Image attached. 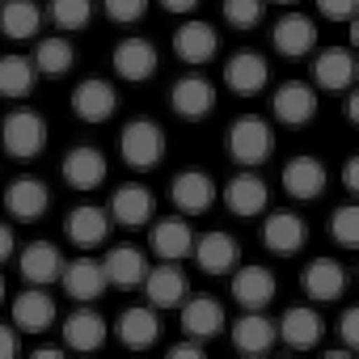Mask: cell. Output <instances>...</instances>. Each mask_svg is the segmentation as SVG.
<instances>
[{
	"mask_svg": "<svg viewBox=\"0 0 359 359\" xmlns=\"http://www.w3.org/2000/svg\"><path fill=\"white\" fill-rule=\"evenodd\" d=\"M64 182L68 187H76V191H97L102 182H106V173H110V165H106V156H102V148H89V144H81V148H72L68 156H64Z\"/></svg>",
	"mask_w": 359,
	"mask_h": 359,
	"instance_id": "12",
	"label": "cell"
},
{
	"mask_svg": "<svg viewBox=\"0 0 359 359\" xmlns=\"http://www.w3.org/2000/svg\"><path fill=\"white\" fill-rule=\"evenodd\" d=\"M13 355H18V330L0 325V359H13Z\"/></svg>",
	"mask_w": 359,
	"mask_h": 359,
	"instance_id": "47",
	"label": "cell"
},
{
	"mask_svg": "<svg viewBox=\"0 0 359 359\" xmlns=\"http://www.w3.org/2000/svg\"><path fill=\"white\" fill-rule=\"evenodd\" d=\"M216 51H220V34H216L208 22H182V26H177V34H173V55L182 60V64H191V68L212 64Z\"/></svg>",
	"mask_w": 359,
	"mask_h": 359,
	"instance_id": "8",
	"label": "cell"
},
{
	"mask_svg": "<svg viewBox=\"0 0 359 359\" xmlns=\"http://www.w3.org/2000/svg\"><path fill=\"white\" fill-rule=\"evenodd\" d=\"M47 18L55 22V30L72 34V30H85L93 22V0H51L47 5Z\"/></svg>",
	"mask_w": 359,
	"mask_h": 359,
	"instance_id": "37",
	"label": "cell"
},
{
	"mask_svg": "<svg viewBox=\"0 0 359 359\" xmlns=\"http://www.w3.org/2000/svg\"><path fill=\"white\" fill-rule=\"evenodd\" d=\"M102 266H106V279H110L114 287H140V279H144V271H148V258H144L135 245H114Z\"/></svg>",
	"mask_w": 359,
	"mask_h": 359,
	"instance_id": "35",
	"label": "cell"
},
{
	"mask_svg": "<svg viewBox=\"0 0 359 359\" xmlns=\"http://www.w3.org/2000/svg\"><path fill=\"white\" fill-rule=\"evenodd\" d=\"M342 191L359 195V156H346V165H342Z\"/></svg>",
	"mask_w": 359,
	"mask_h": 359,
	"instance_id": "43",
	"label": "cell"
},
{
	"mask_svg": "<svg viewBox=\"0 0 359 359\" xmlns=\"http://www.w3.org/2000/svg\"><path fill=\"white\" fill-rule=\"evenodd\" d=\"M39 85V68L30 55H0V97H30Z\"/></svg>",
	"mask_w": 359,
	"mask_h": 359,
	"instance_id": "34",
	"label": "cell"
},
{
	"mask_svg": "<svg viewBox=\"0 0 359 359\" xmlns=\"http://www.w3.org/2000/svg\"><path fill=\"white\" fill-rule=\"evenodd\" d=\"M169 359H203V342L199 338L177 342V346H169Z\"/></svg>",
	"mask_w": 359,
	"mask_h": 359,
	"instance_id": "44",
	"label": "cell"
},
{
	"mask_svg": "<svg viewBox=\"0 0 359 359\" xmlns=\"http://www.w3.org/2000/svg\"><path fill=\"white\" fill-rule=\"evenodd\" d=\"M191 250H195V262H199L203 275H229L237 266V258H241V250H237V241L229 233H203Z\"/></svg>",
	"mask_w": 359,
	"mask_h": 359,
	"instance_id": "27",
	"label": "cell"
},
{
	"mask_svg": "<svg viewBox=\"0 0 359 359\" xmlns=\"http://www.w3.org/2000/svg\"><path fill=\"white\" fill-rule=\"evenodd\" d=\"M114 110H118V93H114L110 81L89 76V81H81V85L72 89V114H76L81 123H106Z\"/></svg>",
	"mask_w": 359,
	"mask_h": 359,
	"instance_id": "7",
	"label": "cell"
},
{
	"mask_svg": "<svg viewBox=\"0 0 359 359\" xmlns=\"http://www.w3.org/2000/svg\"><path fill=\"white\" fill-rule=\"evenodd\" d=\"M266 81H271V68H266V60H262L258 51H237V55L224 64V85H229L237 97L262 93Z\"/></svg>",
	"mask_w": 359,
	"mask_h": 359,
	"instance_id": "14",
	"label": "cell"
},
{
	"mask_svg": "<svg viewBox=\"0 0 359 359\" xmlns=\"http://www.w3.org/2000/svg\"><path fill=\"white\" fill-rule=\"evenodd\" d=\"M321 317H317V309L313 304H296V309H287L279 321H275V334L287 342V346H296V351H309V346H317L321 342Z\"/></svg>",
	"mask_w": 359,
	"mask_h": 359,
	"instance_id": "24",
	"label": "cell"
},
{
	"mask_svg": "<svg viewBox=\"0 0 359 359\" xmlns=\"http://www.w3.org/2000/svg\"><path fill=\"white\" fill-rule=\"evenodd\" d=\"M304 292H309V300H317V304H334V300H342V292H346V271H342L334 258H317V262H309V271H304Z\"/></svg>",
	"mask_w": 359,
	"mask_h": 359,
	"instance_id": "29",
	"label": "cell"
},
{
	"mask_svg": "<svg viewBox=\"0 0 359 359\" xmlns=\"http://www.w3.org/2000/svg\"><path fill=\"white\" fill-rule=\"evenodd\" d=\"M43 26V9L34 0H0V34L5 39H34Z\"/></svg>",
	"mask_w": 359,
	"mask_h": 359,
	"instance_id": "33",
	"label": "cell"
},
{
	"mask_svg": "<svg viewBox=\"0 0 359 359\" xmlns=\"http://www.w3.org/2000/svg\"><path fill=\"white\" fill-rule=\"evenodd\" d=\"M275 51L287 55V60H304L313 47H317V26L304 18V13H283L275 22V34H271Z\"/></svg>",
	"mask_w": 359,
	"mask_h": 359,
	"instance_id": "17",
	"label": "cell"
},
{
	"mask_svg": "<svg viewBox=\"0 0 359 359\" xmlns=\"http://www.w3.org/2000/svg\"><path fill=\"white\" fill-rule=\"evenodd\" d=\"M156 5H161L165 13H173V18H187V13L199 9V0H156Z\"/></svg>",
	"mask_w": 359,
	"mask_h": 359,
	"instance_id": "46",
	"label": "cell"
},
{
	"mask_svg": "<svg viewBox=\"0 0 359 359\" xmlns=\"http://www.w3.org/2000/svg\"><path fill=\"white\" fill-rule=\"evenodd\" d=\"M0 144L13 161H34L47 148V123L39 110H13L0 123Z\"/></svg>",
	"mask_w": 359,
	"mask_h": 359,
	"instance_id": "3",
	"label": "cell"
},
{
	"mask_svg": "<svg viewBox=\"0 0 359 359\" xmlns=\"http://www.w3.org/2000/svg\"><path fill=\"white\" fill-rule=\"evenodd\" d=\"M266 13V0H224V22L233 30H254Z\"/></svg>",
	"mask_w": 359,
	"mask_h": 359,
	"instance_id": "39",
	"label": "cell"
},
{
	"mask_svg": "<svg viewBox=\"0 0 359 359\" xmlns=\"http://www.w3.org/2000/svg\"><path fill=\"white\" fill-rule=\"evenodd\" d=\"M148 245H152V254H156L161 262H177V258H187V254H191L195 233H191V224H187L182 216H165V220L152 224Z\"/></svg>",
	"mask_w": 359,
	"mask_h": 359,
	"instance_id": "20",
	"label": "cell"
},
{
	"mask_svg": "<svg viewBox=\"0 0 359 359\" xmlns=\"http://www.w3.org/2000/svg\"><path fill=\"white\" fill-rule=\"evenodd\" d=\"M60 283H64V292H68L72 300H81V304H89V300L106 296V287H110V279H106V266H102V262H93V258L64 262V275H60Z\"/></svg>",
	"mask_w": 359,
	"mask_h": 359,
	"instance_id": "16",
	"label": "cell"
},
{
	"mask_svg": "<svg viewBox=\"0 0 359 359\" xmlns=\"http://www.w3.org/2000/svg\"><path fill=\"white\" fill-rule=\"evenodd\" d=\"M169 106H173V114H182L191 123L208 118L216 110V89H212L208 76H182V81H173V89H169Z\"/></svg>",
	"mask_w": 359,
	"mask_h": 359,
	"instance_id": "9",
	"label": "cell"
},
{
	"mask_svg": "<svg viewBox=\"0 0 359 359\" xmlns=\"http://www.w3.org/2000/svg\"><path fill=\"white\" fill-rule=\"evenodd\" d=\"M118 342L123 346H131V351H144V346H152L156 338H161V317H156V309H144V304H135V309H123L118 313Z\"/></svg>",
	"mask_w": 359,
	"mask_h": 359,
	"instance_id": "30",
	"label": "cell"
},
{
	"mask_svg": "<svg viewBox=\"0 0 359 359\" xmlns=\"http://www.w3.org/2000/svg\"><path fill=\"white\" fill-rule=\"evenodd\" d=\"M0 300H5V279H0Z\"/></svg>",
	"mask_w": 359,
	"mask_h": 359,
	"instance_id": "49",
	"label": "cell"
},
{
	"mask_svg": "<svg viewBox=\"0 0 359 359\" xmlns=\"http://www.w3.org/2000/svg\"><path fill=\"white\" fill-rule=\"evenodd\" d=\"M114 72H118L123 81H131V85L148 81V76L156 72V47H152L148 39H140V34L123 39V43L114 47Z\"/></svg>",
	"mask_w": 359,
	"mask_h": 359,
	"instance_id": "22",
	"label": "cell"
},
{
	"mask_svg": "<svg viewBox=\"0 0 359 359\" xmlns=\"http://www.w3.org/2000/svg\"><path fill=\"white\" fill-rule=\"evenodd\" d=\"M338 338H342V351H355V346H359V309H342V317H338Z\"/></svg>",
	"mask_w": 359,
	"mask_h": 359,
	"instance_id": "41",
	"label": "cell"
},
{
	"mask_svg": "<svg viewBox=\"0 0 359 359\" xmlns=\"http://www.w3.org/2000/svg\"><path fill=\"white\" fill-rule=\"evenodd\" d=\"M304 241H309V229H304V220L296 212H271L266 216L262 245L271 254H296V250H304Z\"/></svg>",
	"mask_w": 359,
	"mask_h": 359,
	"instance_id": "25",
	"label": "cell"
},
{
	"mask_svg": "<svg viewBox=\"0 0 359 359\" xmlns=\"http://www.w3.org/2000/svg\"><path fill=\"white\" fill-rule=\"evenodd\" d=\"M18 266H22V279H30L34 287H47L64 275V254L55 241H30V245H22Z\"/></svg>",
	"mask_w": 359,
	"mask_h": 359,
	"instance_id": "15",
	"label": "cell"
},
{
	"mask_svg": "<svg viewBox=\"0 0 359 359\" xmlns=\"http://www.w3.org/2000/svg\"><path fill=\"white\" fill-rule=\"evenodd\" d=\"M229 156L237 161V165H245V169H254V165H262V161H271V152H275V131H271V123L262 118V114H241L233 127H229Z\"/></svg>",
	"mask_w": 359,
	"mask_h": 359,
	"instance_id": "2",
	"label": "cell"
},
{
	"mask_svg": "<svg viewBox=\"0 0 359 359\" xmlns=\"http://www.w3.org/2000/svg\"><path fill=\"white\" fill-rule=\"evenodd\" d=\"M55 321V300L47 292H22L13 300V330L22 334H47Z\"/></svg>",
	"mask_w": 359,
	"mask_h": 359,
	"instance_id": "31",
	"label": "cell"
},
{
	"mask_svg": "<svg viewBox=\"0 0 359 359\" xmlns=\"http://www.w3.org/2000/svg\"><path fill=\"white\" fill-rule=\"evenodd\" d=\"M106 342V317L93 309H76L64 321V346L68 351H97Z\"/></svg>",
	"mask_w": 359,
	"mask_h": 359,
	"instance_id": "32",
	"label": "cell"
},
{
	"mask_svg": "<svg viewBox=\"0 0 359 359\" xmlns=\"http://www.w3.org/2000/svg\"><path fill=\"white\" fill-rule=\"evenodd\" d=\"M106 212H110V220H114L118 229H144V224L152 220V195H148V187L127 182V187L114 191V199H110Z\"/></svg>",
	"mask_w": 359,
	"mask_h": 359,
	"instance_id": "23",
	"label": "cell"
},
{
	"mask_svg": "<svg viewBox=\"0 0 359 359\" xmlns=\"http://www.w3.org/2000/svg\"><path fill=\"white\" fill-rule=\"evenodd\" d=\"M317 9L325 22H351L355 9H359V0H317Z\"/></svg>",
	"mask_w": 359,
	"mask_h": 359,
	"instance_id": "42",
	"label": "cell"
},
{
	"mask_svg": "<svg viewBox=\"0 0 359 359\" xmlns=\"http://www.w3.org/2000/svg\"><path fill=\"white\" fill-rule=\"evenodd\" d=\"M216 177L212 173H203V169H182L173 177V187H169V199H173V208L182 212V216H203L212 203H216Z\"/></svg>",
	"mask_w": 359,
	"mask_h": 359,
	"instance_id": "4",
	"label": "cell"
},
{
	"mask_svg": "<svg viewBox=\"0 0 359 359\" xmlns=\"http://www.w3.org/2000/svg\"><path fill=\"white\" fill-rule=\"evenodd\" d=\"M5 208H9L13 220H39L51 208V191L39 182V177H13L9 191H5Z\"/></svg>",
	"mask_w": 359,
	"mask_h": 359,
	"instance_id": "21",
	"label": "cell"
},
{
	"mask_svg": "<svg viewBox=\"0 0 359 359\" xmlns=\"http://www.w3.org/2000/svg\"><path fill=\"white\" fill-rule=\"evenodd\" d=\"M275 342H279L275 321H271L262 309H245V317L233 321V346H237V351H245V355H262V351H271Z\"/></svg>",
	"mask_w": 359,
	"mask_h": 359,
	"instance_id": "28",
	"label": "cell"
},
{
	"mask_svg": "<svg viewBox=\"0 0 359 359\" xmlns=\"http://www.w3.org/2000/svg\"><path fill=\"white\" fill-rule=\"evenodd\" d=\"M165 148H169V140H165L161 123H152V118H131L118 131V156L131 169H140V173L144 169H156L165 161Z\"/></svg>",
	"mask_w": 359,
	"mask_h": 359,
	"instance_id": "1",
	"label": "cell"
},
{
	"mask_svg": "<svg viewBox=\"0 0 359 359\" xmlns=\"http://www.w3.org/2000/svg\"><path fill=\"white\" fill-rule=\"evenodd\" d=\"M283 191L292 195V199H300V203H309V199H317L321 191H325V182H330V173H325V165L317 161V156H292L287 165H283Z\"/></svg>",
	"mask_w": 359,
	"mask_h": 359,
	"instance_id": "10",
	"label": "cell"
},
{
	"mask_svg": "<svg viewBox=\"0 0 359 359\" xmlns=\"http://www.w3.org/2000/svg\"><path fill=\"white\" fill-rule=\"evenodd\" d=\"M346 93H351V89H346ZM346 123L359 127V97H355V93H351V102H346Z\"/></svg>",
	"mask_w": 359,
	"mask_h": 359,
	"instance_id": "48",
	"label": "cell"
},
{
	"mask_svg": "<svg viewBox=\"0 0 359 359\" xmlns=\"http://www.w3.org/2000/svg\"><path fill=\"white\" fill-rule=\"evenodd\" d=\"M102 9L114 26H135L148 13V0H102Z\"/></svg>",
	"mask_w": 359,
	"mask_h": 359,
	"instance_id": "40",
	"label": "cell"
},
{
	"mask_svg": "<svg viewBox=\"0 0 359 359\" xmlns=\"http://www.w3.org/2000/svg\"><path fill=\"white\" fill-rule=\"evenodd\" d=\"M313 81L325 93H346L355 85V55L351 47H325L313 64Z\"/></svg>",
	"mask_w": 359,
	"mask_h": 359,
	"instance_id": "18",
	"label": "cell"
},
{
	"mask_svg": "<svg viewBox=\"0 0 359 359\" xmlns=\"http://www.w3.org/2000/svg\"><path fill=\"white\" fill-rule=\"evenodd\" d=\"M237 271V266H233ZM275 292H279V283H275V275L266 271V266H241L237 275H233V300L241 304V309H266L271 300H275Z\"/></svg>",
	"mask_w": 359,
	"mask_h": 359,
	"instance_id": "26",
	"label": "cell"
},
{
	"mask_svg": "<svg viewBox=\"0 0 359 359\" xmlns=\"http://www.w3.org/2000/svg\"><path fill=\"white\" fill-rule=\"evenodd\" d=\"M177 325H182V334H187V338L208 342V338H216V334L224 330V309H220L212 296L182 300V304H177Z\"/></svg>",
	"mask_w": 359,
	"mask_h": 359,
	"instance_id": "11",
	"label": "cell"
},
{
	"mask_svg": "<svg viewBox=\"0 0 359 359\" xmlns=\"http://www.w3.org/2000/svg\"><path fill=\"white\" fill-rule=\"evenodd\" d=\"M140 287H144L148 304H156V309H177L187 300V275L177 271V262H161V266L144 271Z\"/></svg>",
	"mask_w": 359,
	"mask_h": 359,
	"instance_id": "13",
	"label": "cell"
},
{
	"mask_svg": "<svg viewBox=\"0 0 359 359\" xmlns=\"http://www.w3.org/2000/svg\"><path fill=\"white\" fill-rule=\"evenodd\" d=\"M68 241L72 245H81V250H97L106 237H110V229H114V220H110V212L106 208H93V203H85V208H72L68 212Z\"/></svg>",
	"mask_w": 359,
	"mask_h": 359,
	"instance_id": "19",
	"label": "cell"
},
{
	"mask_svg": "<svg viewBox=\"0 0 359 359\" xmlns=\"http://www.w3.org/2000/svg\"><path fill=\"white\" fill-rule=\"evenodd\" d=\"M271 114H275L283 127H292V131L309 127L313 114H317V89L304 85V81H287V85H279L275 97H271Z\"/></svg>",
	"mask_w": 359,
	"mask_h": 359,
	"instance_id": "5",
	"label": "cell"
},
{
	"mask_svg": "<svg viewBox=\"0 0 359 359\" xmlns=\"http://www.w3.org/2000/svg\"><path fill=\"white\" fill-rule=\"evenodd\" d=\"M13 254H18V237H13V229H9V224H0V266H5Z\"/></svg>",
	"mask_w": 359,
	"mask_h": 359,
	"instance_id": "45",
	"label": "cell"
},
{
	"mask_svg": "<svg viewBox=\"0 0 359 359\" xmlns=\"http://www.w3.org/2000/svg\"><path fill=\"white\" fill-rule=\"evenodd\" d=\"M72 60H76V51H72V43H68L64 34L39 39V47H34V68H39L43 76H64V72L72 68Z\"/></svg>",
	"mask_w": 359,
	"mask_h": 359,
	"instance_id": "36",
	"label": "cell"
},
{
	"mask_svg": "<svg viewBox=\"0 0 359 359\" xmlns=\"http://www.w3.org/2000/svg\"><path fill=\"white\" fill-rule=\"evenodd\" d=\"M275 5H296V0H275Z\"/></svg>",
	"mask_w": 359,
	"mask_h": 359,
	"instance_id": "50",
	"label": "cell"
},
{
	"mask_svg": "<svg viewBox=\"0 0 359 359\" xmlns=\"http://www.w3.org/2000/svg\"><path fill=\"white\" fill-rule=\"evenodd\" d=\"M224 203H229V212H233V216L254 220V216H262V212H266L271 191H266V182H262L258 173L241 169V173H233L229 182H224Z\"/></svg>",
	"mask_w": 359,
	"mask_h": 359,
	"instance_id": "6",
	"label": "cell"
},
{
	"mask_svg": "<svg viewBox=\"0 0 359 359\" xmlns=\"http://www.w3.org/2000/svg\"><path fill=\"white\" fill-rule=\"evenodd\" d=\"M330 237L342 245V250H359V208L346 203L330 216Z\"/></svg>",
	"mask_w": 359,
	"mask_h": 359,
	"instance_id": "38",
	"label": "cell"
}]
</instances>
